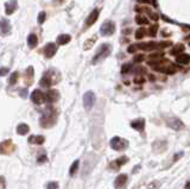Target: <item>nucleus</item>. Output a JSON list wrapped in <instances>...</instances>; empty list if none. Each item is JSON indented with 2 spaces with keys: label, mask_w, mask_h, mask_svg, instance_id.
I'll return each instance as SVG.
<instances>
[{
  "label": "nucleus",
  "mask_w": 190,
  "mask_h": 189,
  "mask_svg": "<svg viewBox=\"0 0 190 189\" xmlns=\"http://www.w3.org/2000/svg\"><path fill=\"white\" fill-rule=\"evenodd\" d=\"M56 117L57 115L54 108H47L41 118V125L43 127H51L56 122Z\"/></svg>",
  "instance_id": "1"
},
{
  "label": "nucleus",
  "mask_w": 190,
  "mask_h": 189,
  "mask_svg": "<svg viewBox=\"0 0 190 189\" xmlns=\"http://www.w3.org/2000/svg\"><path fill=\"white\" fill-rule=\"evenodd\" d=\"M111 50H112V48H111V45H109V44H102L101 47L97 49L96 54H95V56L93 57V61H92V63H93V64H95V63H99L100 61L105 60V58H106V57L111 54Z\"/></svg>",
  "instance_id": "2"
},
{
  "label": "nucleus",
  "mask_w": 190,
  "mask_h": 189,
  "mask_svg": "<svg viewBox=\"0 0 190 189\" xmlns=\"http://www.w3.org/2000/svg\"><path fill=\"white\" fill-rule=\"evenodd\" d=\"M111 146L116 151H121L129 146V142L126 139H122L120 137H113L111 141Z\"/></svg>",
  "instance_id": "3"
},
{
  "label": "nucleus",
  "mask_w": 190,
  "mask_h": 189,
  "mask_svg": "<svg viewBox=\"0 0 190 189\" xmlns=\"http://www.w3.org/2000/svg\"><path fill=\"white\" fill-rule=\"evenodd\" d=\"M115 31V25L113 21H105L100 27V32L102 36H112Z\"/></svg>",
  "instance_id": "4"
},
{
  "label": "nucleus",
  "mask_w": 190,
  "mask_h": 189,
  "mask_svg": "<svg viewBox=\"0 0 190 189\" xmlns=\"http://www.w3.org/2000/svg\"><path fill=\"white\" fill-rule=\"evenodd\" d=\"M16 149V145L13 144V142L11 139H7L5 142H2L0 144V152L2 155H10L12 154Z\"/></svg>",
  "instance_id": "5"
},
{
  "label": "nucleus",
  "mask_w": 190,
  "mask_h": 189,
  "mask_svg": "<svg viewBox=\"0 0 190 189\" xmlns=\"http://www.w3.org/2000/svg\"><path fill=\"white\" fill-rule=\"evenodd\" d=\"M45 99H47V95H44V93L42 90H39V89L34 90L32 94H31V100H32V102L37 104V105L43 104V102L45 101Z\"/></svg>",
  "instance_id": "6"
},
{
  "label": "nucleus",
  "mask_w": 190,
  "mask_h": 189,
  "mask_svg": "<svg viewBox=\"0 0 190 189\" xmlns=\"http://www.w3.org/2000/svg\"><path fill=\"white\" fill-rule=\"evenodd\" d=\"M95 102V95L93 92H87L86 94L83 95V105H84V107L86 109H90V108L93 107V105H94Z\"/></svg>",
  "instance_id": "7"
},
{
  "label": "nucleus",
  "mask_w": 190,
  "mask_h": 189,
  "mask_svg": "<svg viewBox=\"0 0 190 189\" xmlns=\"http://www.w3.org/2000/svg\"><path fill=\"white\" fill-rule=\"evenodd\" d=\"M126 182H127V175L126 174H121V175H119L115 178L114 187H115V189H125Z\"/></svg>",
  "instance_id": "8"
},
{
  "label": "nucleus",
  "mask_w": 190,
  "mask_h": 189,
  "mask_svg": "<svg viewBox=\"0 0 190 189\" xmlns=\"http://www.w3.org/2000/svg\"><path fill=\"white\" fill-rule=\"evenodd\" d=\"M166 122H168V125H169L170 127L176 130V131H179L181 128L184 127V124L178 118H170V119L166 120Z\"/></svg>",
  "instance_id": "9"
},
{
  "label": "nucleus",
  "mask_w": 190,
  "mask_h": 189,
  "mask_svg": "<svg viewBox=\"0 0 190 189\" xmlns=\"http://www.w3.org/2000/svg\"><path fill=\"white\" fill-rule=\"evenodd\" d=\"M97 18H99V10H97V8H95V10H93V11H92V13L89 14V17L87 18V21H86V27L92 26L95 21H96V19H97Z\"/></svg>",
  "instance_id": "10"
},
{
  "label": "nucleus",
  "mask_w": 190,
  "mask_h": 189,
  "mask_svg": "<svg viewBox=\"0 0 190 189\" xmlns=\"http://www.w3.org/2000/svg\"><path fill=\"white\" fill-rule=\"evenodd\" d=\"M127 162H129V158H127V157H120V158H118L116 161L111 163V164H109V168L114 169V170H118L121 165L126 164Z\"/></svg>",
  "instance_id": "11"
},
{
  "label": "nucleus",
  "mask_w": 190,
  "mask_h": 189,
  "mask_svg": "<svg viewBox=\"0 0 190 189\" xmlns=\"http://www.w3.org/2000/svg\"><path fill=\"white\" fill-rule=\"evenodd\" d=\"M56 51H57V48H56V45H55L54 43H49V44H47L45 45V48H44V54H45V56L47 57H52L55 54H56Z\"/></svg>",
  "instance_id": "12"
},
{
  "label": "nucleus",
  "mask_w": 190,
  "mask_h": 189,
  "mask_svg": "<svg viewBox=\"0 0 190 189\" xmlns=\"http://www.w3.org/2000/svg\"><path fill=\"white\" fill-rule=\"evenodd\" d=\"M137 48H139V49H142V50H147V51H150V50H156V49H158L159 48V44H157V43H155V42H150V43H140V44H138L137 45Z\"/></svg>",
  "instance_id": "13"
},
{
  "label": "nucleus",
  "mask_w": 190,
  "mask_h": 189,
  "mask_svg": "<svg viewBox=\"0 0 190 189\" xmlns=\"http://www.w3.org/2000/svg\"><path fill=\"white\" fill-rule=\"evenodd\" d=\"M45 95H47V100L49 102H55L60 99V93H58L56 89H50V90H48V93Z\"/></svg>",
  "instance_id": "14"
},
{
  "label": "nucleus",
  "mask_w": 190,
  "mask_h": 189,
  "mask_svg": "<svg viewBox=\"0 0 190 189\" xmlns=\"http://www.w3.org/2000/svg\"><path fill=\"white\" fill-rule=\"evenodd\" d=\"M18 4H17V0H10L5 4V10H6L7 14H12L17 10Z\"/></svg>",
  "instance_id": "15"
},
{
  "label": "nucleus",
  "mask_w": 190,
  "mask_h": 189,
  "mask_svg": "<svg viewBox=\"0 0 190 189\" xmlns=\"http://www.w3.org/2000/svg\"><path fill=\"white\" fill-rule=\"evenodd\" d=\"M131 126L137 131H142L144 126H145V120L144 119H136V120L131 122Z\"/></svg>",
  "instance_id": "16"
},
{
  "label": "nucleus",
  "mask_w": 190,
  "mask_h": 189,
  "mask_svg": "<svg viewBox=\"0 0 190 189\" xmlns=\"http://www.w3.org/2000/svg\"><path fill=\"white\" fill-rule=\"evenodd\" d=\"M10 31H11V25H10V23H8L6 19H2V21H1V34L4 35V36H6L7 34H10Z\"/></svg>",
  "instance_id": "17"
},
{
  "label": "nucleus",
  "mask_w": 190,
  "mask_h": 189,
  "mask_svg": "<svg viewBox=\"0 0 190 189\" xmlns=\"http://www.w3.org/2000/svg\"><path fill=\"white\" fill-rule=\"evenodd\" d=\"M29 142L41 145V144H43V143L45 142V138H44V136H31L29 138Z\"/></svg>",
  "instance_id": "18"
},
{
  "label": "nucleus",
  "mask_w": 190,
  "mask_h": 189,
  "mask_svg": "<svg viewBox=\"0 0 190 189\" xmlns=\"http://www.w3.org/2000/svg\"><path fill=\"white\" fill-rule=\"evenodd\" d=\"M55 82L51 80V77L50 76H48V75H45V76H43L41 79V86L42 87H45V88H48V87H50L51 85H54Z\"/></svg>",
  "instance_id": "19"
},
{
  "label": "nucleus",
  "mask_w": 190,
  "mask_h": 189,
  "mask_svg": "<svg viewBox=\"0 0 190 189\" xmlns=\"http://www.w3.org/2000/svg\"><path fill=\"white\" fill-rule=\"evenodd\" d=\"M177 62L179 63V64H188L190 62V56L187 54H181L177 56Z\"/></svg>",
  "instance_id": "20"
},
{
  "label": "nucleus",
  "mask_w": 190,
  "mask_h": 189,
  "mask_svg": "<svg viewBox=\"0 0 190 189\" xmlns=\"http://www.w3.org/2000/svg\"><path fill=\"white\" fill-rule=\"evenodd\" d=\"M29 130H30L29 125H26V124H19V125L17 126V133L20 136H24L29 132Z\"/></svg>",
  "instance_id": "21"
},
{
  "label": "nucleus",
  "mask_w": 190,
  "mask_h": 189,
  "mask_svg": "<svg viewBox=\"0 0 190 189\" xmlns=\"http://www.w3.org/2000/svg\"><path fill=\"white\" fill-rule=\"evenodd\" d=\"M25 79H26V85H31L32 83V79H34V68L29 67L25 73Z\"/></svg>",
  "instance_id": "22"
},
{
  "label": "nucleus",
  "mask_w": 190,
  "mask_h": 189,
  "mask_svg": "<svg viewBox=\"0 0 190 189\" xmlns=\"http://www.w3.org/2000/svg\"><path fill=\"white\" fill-rule=\"evenodd\" d=\"M70 39H71L70 35H60V36L57 37V42H58V44H61V45H64V44L69 43Z\"/></svg>",
  "instance_id": "23"
},
{
  "label": "nucleus",
  "mask_w": 190,
  "mask_h": 189,
  "mask_svg": "<svg viewBox=\"0 0 190 189\" xmlns=\"http://www.w3.org/2000/svg\"><path fill=\"white\" fill-rule=\"evenodd\" d=\"M184 50V45L183 44H177V45H175V47L172 48V50H170V54L171 55H181V53H183Z\"/></svg>",
  "instance_id": "24"
},
{
  "label": "nucleus",
  "mask_w": 190,
  "mask_h": 189,
  "mask_svg": "<svg viewBox=\"0 0 190 189\" xmlns=\"http://www.w3.org/2000/svg\"><path fill=\"white\" fill-rule=\"evenodd\" d=\"M37 42H38V39H37V36L34 34H31L29 37H27V44H29V47L30 48H34L36 45H37Z\"/></svg>",
  "instance_id": "25"
},
{
  "label": "nucleus",
  "mask_w": 190,
  "mask_h": 189,
  "mask_svg": "<svg viewBox=\"0 0 190 189\" xmlns=\"http://www.w3.org/2000/svg\"><path fill=\"white\" fill-rule=\"evenodd\" d=\"M95 42H96V36H93L92 38H89L88 41H86V43L83 44V49H84V50H89L90 48L94 45Z\"/></svg>",
  "instance_id": "26"
},
{
  "label": "nucleus",
  "mask_w": 190,
  "mask_h": 189,
  "mask_svg": "<svg viewBox=\"0 0 190 189\" xmlns=\"http://www.w3.org/2000/svg\"><path fill=\"white\" fill-rule=\"evenodd\" d=\"M18 77H19V73H18V71H14V73H12V75L10 76V80H8L10 85H14L16 82L18 81Z\"/></svg>",
  "instance_id": "27"
},
{
  "label": "nucleus",
  "mask_w": 190,
  "mask_h": 189,
  "mask_svg": "<svg viewBox=\"0 0 190 189\" xmlns=\"http://www.w3.org/2000/svg\"><path fill=\"white\" fill-rule=\"evenodd\" d=\"M136 21L138 23V24H140V25H142V24H147V23H149L147 18H146V17H144V16H137Z\"/></svg>",
  "instance_id": "28"
},
{
  "label": "nucleus",
  "mask_w": 190,
  "mask_h": 189,
  "mask_svg": "<svg viewBox=\"0 0 190 189\" xmlns=\"http://www.w3.org/2000/svg\"><path fill=\"white\" fill-rule=\"evenodd\" d=\"M79 161H75L73 164H71V167H70V170H69V174L73 176L75 175V173H76V170H77V168H79Z\"/></svg>",
  "instance_id": "29"
},
{
  "label": "nucleus",
  "mask_w": 190,
  "mask_h": 189,
  "mask_svg": "<svg viewBox=\"0 0 190 189\" xmlns=\"http://www.w3.org/2000/svg\"><path fill=\"white\" fill-rule=\"evenodd\" d=\"M145 31H146L145 29H138V30L136 31V38H137V39H142V37L146 35V32H145Z\"/></svg>",
  "instance_id": "30"
},
{
  "label": "nucleus",
  "mask_w": 190,
  "mask_h": 189,
  "mask_svg": "<svg viewBox=\"0 0 190 189\" xmlns=\"http://www.w3.org/2000/svg\"><path fill=\"white\" fill-rule=\"evenodd\" d=\"M131 69H132V64H131V63H126V64H124V66H122L121 73H122V74H127Z\"/></svg>",
  "instance_id": "31"
},
{
  "label": "nucleus",
  "mask_w": 190,
  "mask_h": 189,
  "mask_svg": "<svg viewBox=\"0 0 190 189\" xmlns=\"http://www.w3.org/2000/svg\"><path fill=\"white\" fill-rule=\"evenodd\" d=\"M157 30H158V25H157V24L152 25V26L150 27V36L155 37V36L157 35Z\"/></svg>",
  "instance_id": "32"
},
{
  "label": "nucleus",
  "mask_w": 190,
  "mask_h": 189,
  "mask_svg": "<svg viewBox=\"0 0 190 189\" xmlns=\"http://www.w3.org/2000/svg\"><path fill=\"white\" fill-rule=\"evenodd\" d=\"M45 18H47L45 12H41V13L38 14V23H39V24H43L44 21H45Z\"/></svg>",
  "instance_id": "33"
},
{
  "label": "nucleus",
  "mask_w": 190,
  "mask_h": 189,
  "mask_svg": "<svg viewBox=\"0 0 190 189\" xmlns=\"http://www.w3.org/2000/svg\"><path fill=\"white\" fill-rule=\"evenodd\" d=\"M48 189H57L58 188V183L57 182H49L47 184Z\"/></svg>",
  "instance_id": "34"
},
{
  "label": "nucleus",
  "mask_w": 190,
  "mask_h": 189,
  "mask_svg": "<svg viewBox=\"0 0 190 189\" xmlns=\"http://www.w3.org/2000/svg\"><path fill=\"white\" fill-rule=\"evenodd\" d=\"M159 186H161V183L158 182V181H155V182H152L149 184V189H158L159 188Z\"/></svg>",
  "instance_id": "35"
},
{
  "label": "nucleus",
  "mask_w": 190,
  "mask_h": 189,
  "mask_svg": "<svg viewBox=\"0 0 190 189\" xmlns=\"http://www.w3.org/2000/svg\"><path fill=\"white\" fill-rule=\"evenodd\" d=\"M144 58H145V56L142 54H139V55H137L136 57H134V62H137V63H140V62L144 61Z\"/></svg>",
  "instance_id": "36"
},
{
  "label": "nucleus",
  "mask_w": 190,
  "mask_h": 189,
  "mask_svg": "<svg viewBox=\"0 0 190 189\" xmlns=\"http://www.w3.org/2000/svg\"><path fill=\"white\" fill-rule=\"evenodd\" d=\"M163 57V54H152L150 55V58L151 60H155V58H162Z\"/></svg>",
  "instance_id": "37"
},
{
  "label": "nucleus",
  "mask_w": 190,
  "mask_h": 189,
  "mask_svg": "<svg viewBox=\"0 0 190 189\" xmlns=\"http://www.w3.org/2000/svg\"><path fill=\"white\" fill-rule=\"evenodd\" d=\"M47 161H48V157L45 155H42L41 157L38 158V163H39V164H42V163H44V162H47Z\"/></svg>",
  "instance_id": "38"
},
{
  "label": "nucleus",
  "mask_w": 190,
  "mask_h": 189,
  "mask_svg": "<svg viewBox=\"0 0 190 189\" xmlns=\"http://www.w3.org/2000/svg\"><path fill=\"white\" fill-rule=\"evenodd\" d=\"M170 45V42H163V43H159V48H166V47H169Z\"/></svg>",
  "instance_id": "39"
},
{
  "label": "nucleus",
  "mask_w": 190,
  "mask_h": 189,
  "mask_svg": "<svg viewBox=\"0 0 190 189\" xmlns=\"http://www.w3.org/2000/svg\"><path fill=\"white\" fill-rule=\"evenodd\" d=\"M136 49H137V45H131V47H129V54H133L136 51Z\"/></svg>",
  "instance_id": "40"
},
{
  "label": "nucleus",
  "mask_w": 190,
  "mask_h": 189,
  "mask_svg": "<svg viewBox=\"0 0 190 189\" xmlns=\"http://www.w3.org/2000/svg\"><path fill=\"white\" fill-rule=\"evenodd\" d=\"M0 180H1V189H5V178L1 177Z\"/></svg>",
  "instance_id": "41"
},
{
  "label": "nucleus",
  "mask_w": 190,
  "mask_h": 189,
  "mask_svg": "<svg viewBox=\"0 0 190 189\" xmlns=\"http://www.w3.org/2000/svg\"><path fill=\"white\" fill-rule=\"evenodd\" d=\"M6 73H7V68H1V73H0V74H1V76H4Z\"/></svg>",
  "instance_id": "42"
},
{
  "label": "nucleus",
  "mask_w": 190,
  "mask_h": 189,
  "mask_svg": "<svg viewBox=\"0 0 190 189\" xmlns=\"http://www.w3.org/2000/svg\"><path fill=\"white\" fill-rule=\"evenodd\" d=\"M134 82H137V83H142V82H144V79H142V77H138V79L134 80Z\"/></svg>",
  "instance_id": "43"
},
{
  "label": "nucleus",
  "mask_w": 190,
  "mask_h": 189,
  "mask_svg": "<svg viewBox=\"0 0 190 189\" xmlns=\"http://www.w3.org/2000/svg\"><path fill=\"white\" fill-rule=\"evenodd\" d=\"M138 2H140V4H147V2H150V0H138Z\"/></svg>",
  "instance_id": "44"
},
{
  "label": "nucleus",
  "mask_w": 190,
  "mask_h": 189,
  "mask_svg": "<svg viewBox=\"0 0 190 189\" xmlns=\"http://www.w3.org/2000/svg\"><path fill=\"white\" fill-rule=\"evenodd\" d=\"M20 94H21V96H24V98H25V96H26V90H25V89H24V90H21Z\"/></svg>",
  "instance_id": "45"
},
{
  "label": "nucleus",
  "mask_w": 190,
  "mask_h": 189,
  "mask_svg": "<svg viewBox=\"0 0 190 189\" xmlns=\"http://www.w3.org/2000/svg\"><path fill=\"white\" fill-rule=\"evenodd\" d=\"M185 189H190V182H188L185 184Z\"/></svg>",
  "instance_id": "46"
},
{
  "label": "nucleus",
  "mask_w": 190,
  "mask_h": 189,
  "mask_svg": "<svg viewBox=\"0 0 190 189\" xmlns=\"http://www.w3.org/2000/svg\"><path fill=\"white\" fill-rule=\"evenodd\" d=\"M150 80H151V81H153V80H155V76H152V75H150Z\"/></svg>",
  "instance_id": "47"
},
{
  "label": "nucleus",
  "mask_w": 190,
  "mask_h": 189,
  "mask_svg": "<svg viewBox=\"0 0 190 189\" xmlns=\"http://www.w3.org/2000/svg\"><path fill=\"white\" fill-rule=\"evenodd\" d=\"M153 6L157 7V0H153Z\"/></svg>",
  "instance_id": "48"
}]
</instances>
